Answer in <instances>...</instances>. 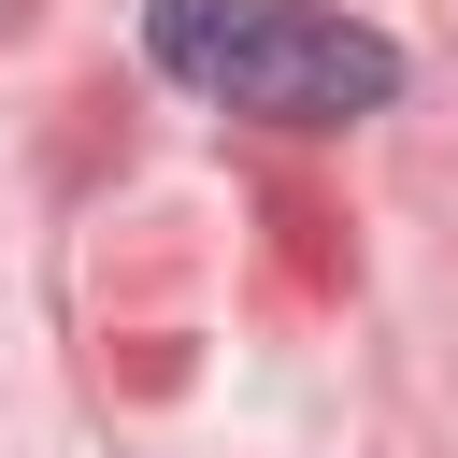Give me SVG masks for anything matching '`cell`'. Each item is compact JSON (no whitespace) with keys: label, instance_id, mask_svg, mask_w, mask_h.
Masks as SVG:
<instances>
[{"label":"cell","instance_id":"cell-1","mask_svg":"<svg viewBox=\"0 0 458 458\" xmlns=\"http://www.w3.org/2000/svg\"><path fill=\"white\" fill-rule=\"evenodd\" d=\"M143 57L272 129H344V114L401 100V43L358 14H315V0H143Z\"/></svg>","mask_w":458,"mask_h":458}]
</instances>
